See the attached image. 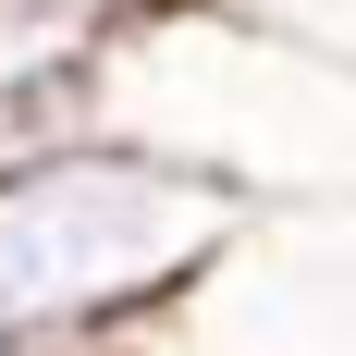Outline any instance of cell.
Returning <instances> with one entry per match:
<instances>
[{
  "instance_id": "cell-1",
  "label": "cell",
  "mask_w": 356,
  "mask_h": 356,
  "mask_svg": "<svg viewBox=\"0 0 356 356\" xmlns=\"http://www.w3.org/2000/svg\"><path fill=\"white\" fill-rule=\"evenodd\" d=\"M99 136L209 172L246 209L356 197V49L258 0H160L99 49Z\"/></svg>"
},
{
  "instance_id": "cell-2",
  "label": "cell",
  "mask_w": 356,
  "mask_h": 356,
  "mask_svg": "<svg viewBox=\"0 0 356 356\" xmlns=\"http://www.w3.org/2000/svg\"><path fill=\"white\" fill-rule=\"evenodd\" d=\"M246 221V197L136 136H62L0 160V356L123 344L172 320Z\"/></svg>"
},
{
  "instance_id": "cell-3",
  "label": "cell",
  "mask_w": 356,
  "mask_h": 356,
  "mask_svg": "<svg viewBox=\"0 0 356 356\" xmlns=\"http://www.w3.org/2000/svg\"><path fill=\"white\" fill-rule=\"evenodd\" d=\"M160 0H0V62H99Z\"/></svg>"
}]
</instances>
